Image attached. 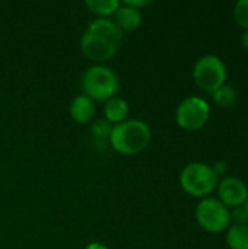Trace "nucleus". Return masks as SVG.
Masks as SVG:
<instances>
[{
  "mask_svg": "<svg viewBox=\"0 0 248 249\" xmlns=\"http://www.w3.org/2000/svg\"><path fill=\"white\" fill-rule=\"evenodd\" d=\"M152 131L149 125L140 120L127 118L126 121L113 125L110 142L115 152L121 155H137L151 143Z\"/></svg>",
  "mask_w": 248,
  "mask_h": 249,
  "instance_id": "1",
  "label": "nucleus"
},
{
  "mask_svg": "<svg viewBox=\"0 0 248 249\" xmlns=\"http://www.w3.org/2000/svg\"><path fill=\"white\" fill-rule=\"evenodd\" d=\"M82 89L83 95L91 98L94 102H105L115 96L118 90V77L113 69L95 64L83 73Z\"/></svg>",
  "mask_w": 248,
  "mask_h": 249,
  "instance_id": "2",
  "label": "nucleus"
},
{
  "mask_svg": "<svg viewBox=\"0 0 248 249\" xmlns=\"http://www.w3.org/2000/svg\"><path fill=\"white\" fill-rule=\"evenodd\" d=\"M218 182L219 177L203 162H191L180 174L181 188L193 197H206L218 187Z\"/></svg>",
  "mask_w": 248,
  "mask_h": 249,
  "instance_id": "3",
  "label": "nucleus"
},
{
  "mask_svg": "<svg viewBox=\"0 0 248 249\" xmlns=\"http://www.w3.org/2000/svg\"><path fill=\"white\" fill-rule=\"evenodd\" d=\"M193 77L196 85L208 92L213 93L227 80V66L225 63L213 54H206L200 57L193 69Z\"/></svg>",
  "mask_w": 248,
  "mask_h": 249,
  "instance_id": "4",
  "label": "nucleus"
},
{
  "mask_svg": "<svg viewBox=\"0 0 248 249\" xmlns=\"http://www.w3.org/2000/svg\"><path fill=\"white\" fill-rule=\"evenodd\" d=\"M196 220L206 232L221 233L228 229L231 213L218 198H203L196 206Z\"/></svg>",
  "mask_w": 248,
  "mask_h": 249,
  "instance_id": "5",
  "label": "nucleus"
},
{
  "mask_svg": "<svg viewBox=\"0 0 248 249\" xmlns=\"http://www.w3.org/2000/svg\"><path fill=\"white\" fill-rule=\"evenodd\" d=\"M209 104L200 96H189L183 99L175 111V121L183 130H200L209 120Z\"/></svg>",
  "mask_w": 248,
  "mask_h": 249,
  "instance_id": "6",
  "label": "nucleus"
},
{
  "mask_svg": "<svg viewBox=\"0 0 248 249\" xmlns=\"http://www.w3.org/2000/svg\"><path fill=\"white\" fill-rule=\"evenodd\" d=\"M218 200L227 207H240L248 198L247 185L237 177H225L218 182Z\"/></svg>",
  "mask_w": 248,
  "mask_h": 249,
  "instance_id": "7",
  "label": "nucleus"
},
{
  "mask_svg": "<svg viewBox=\"0 0 248 249\" xmlns=\"http://www.w3.org/2000/svg\"><path fill=\"white\" fill-rule=\"evenodd\" d=\"M80 50L86 58H89L91 61H96V63L111 60L115 55V53L118 51L110 42H107L86 31L83 32V35L80 38Z\"/></svg>",
  "mask_w": 248,
  "mask_h": 249,
  "instance_id": "8",
  "label": "nucleus"
},
{
  "mask_svg": "<svg viewBox=\"0 0 248 249\" xmlns=\"http://www.w3.org/2000/svg\"><path fill=\"white\" fill-rule=\"evenodd\" d=\"M86 32L110 42L113 47H115L117 50L121 47L123 42V31L115 25V22L110 18H96L95 20H92L88 28L85 29Z\"/></svg>",
  "mask_w": 248,
  "mask_h": 249,
  "instance_id": "9",
  "label": "nucleus"
},
{
  "mask_svg": "<svg viewBox=\"0 0 248 249\" xmlns=\"http://www.w3.org/2000/svg\"><path fill=\"white\" fill-rule=\"evenodd\" d=\"M69 112L72 120H75L79 124L91 123L95 117V102L83 93L77 95L70 102Z\"/></svg>",
  "mask_w": 248,
  "mask_h": 249,
  "instance_id": "10",
  "label": "nucleus"
},
{
  "mask_svg": "<svg viewBox=\"0 0 248 249\" xmlns=\"http://www.w3.org/2000/svg\"><path fill=\"white\" fill-rule=\"evenodd\" d=\"M130 112V107L126 99L120 96H113L108 101H105L104 105V117L110 124H120L127 120Z\"/></svg>",
  "mask_w": 248,
  "mask_h": 249,
  "instance_id": "11",
  "label": "nucleus"
},
{
  "mask_svg": "<svg viewBox=\"0 0 248 249\" xmlns=\"http://www.w3.org/2000/svg\"><path fill=\"white\" fill-rule=\"evenodd\" d=\"M115 16V25L121 31H134L142 25V12L130 7L127 4H120L117 12L114 13Z\"/></svg>",
  "mask_w": 248,
  "mask_h": 249,
  "instance_id": "12",
  "label": "nucleus"
},
{
  "mask_svg": "<svg viewBox=\"0 0 248 249\" xmlns=\"http://www.w3.org/2000/svg\"><path fill=\"white\" fill-rule=\"evenodd\" d=\"M227 244L231 249H248V226L232 225L227 232Z\"/></svg>",
  "mask_w": 248,
  "mask_h": 249,
  "instance_id": "13",
  "label": "nucleus"
},
{
  "mask_svg": "<svg viewBox=\"0 0 248 249\" xmlns=\"http://www.w3.org/2000/svg\"><path fill=\"white\" fill-rule=\"evenodd\" d=\"M118 0H86L85 6L99 18H110L120 7Z\"/></svg>",
  "mask_w": 248,
  "mask_h": 249,
  "instance_id": "14",
  "label": "nucleus"
},
{
  "mask_svg": "<svg viewBox=\"0 0 248 249\" xmlns=\"http://www.w3.org/2000/svg\"><path fill=\"white\" fill-rule=\"evenodd\" d=\"M212 96H213V101L219 107H222V108H231L232 105H235V102L238 99V92L231 85H222L218 90H215L212 93Z\"/></svg>",
  "mask_w": 248,
  "mask_h": 249,
  "instance_id": "15",
  "label": "nucleus"
},
{
  "mask_svg": "<svg viewBox=\"0 0 248 249\" xmlns=\"http://www.w3.org/2000/svg\"><path fill=\"white\" fill-rule=\"evenodd\" d=\"M234 18L240 26L248 29V0H240L235 3Z\"/></svg>",
  "mask_w": 248,
  "mask_h": 249,
  "instance_id": "16",
  "label": "nucleus"
},
{
  "mask_svg": "<svg viewBox=\"0 0 248 249\" xmlns=\"http://www.w3.org/2000/svg\"><path fill=\"white\" fill-rule=\"evenodd\" d=\"M235 219V225H246L248 226V198L246 200V203L240 207H237L234 210V213L231 214V219Z\"/></svg>",
  "mask_w": 248,
  "mask_h": 249,
  "instance_id": "17",
  "label": "nucleus"
},
{
  "mask_svg": "<svg viewBox=\"0 0 248 249\" xmlns=\"http://www.w3.org/2000/svg\"><path fill=\"white\" fill-rule=\"evenodd\" d=\"M111 128L113 125L107 121V120H102V121H96L92 127V131L96 137H110V133H111Z\"/></svg>",
  "mask_w": 248,
  "mask_h": 249,
  "instance_id": "18",
  "label": "nucleus"
},
{
  "mask_svg": "<svg viewBox=\"0 0 248 249\" xmlns=\"http://www.w3.org/2000/svg\"><path fill=\"white\" fill-rule=\"evenodd\" d=\"M152 1H149V0H124V4H127V6H130V7H134V9H137V10H140L142 7H146V6H149Z\"/></svg>",
  "mask_w": 248,
  "mask_h": 249,
  "instance_id": "19",
  "label": "nucleus"
},
{
  "mask_svg": "<svg viewBox=\"0 0 248 249\" xmlns=\"http://www.w3.org/2000/svg\"><path fill=\"white\" fill-rule=\"evenodd\" d=\"M212 169H213V172H215L218 177H221V175L227 174L228 166H227V163H225L224 160H218V162H215V165L212 166Z\"/></svg>",
  "mask_w": 248,
  "mask_h": 249,
  "instance_id": "20",
  "label": "nucleus"
},
{
  "mask_svg": "<svg viewBox=\"0 0 248 249\" xmlns=\"http://www.w3.org/2000/svg\"><path fill=\"white\" fill-rule=\"evenodd\" d=\"M85 249H108V247L104 245L102 242H91L85 247Z\"/></svg>",
  "mask_w": 248,
  "mask_h": 249,
  "instance_id": "21",
  "label": "nucleus"
},
{
  "mask_svg": "<svg viewBox=\"0 0 248 249\" xmlns=\"http://www.w3.org/2000/svg\"><path fill=\"white\" fill-rule=\"evenodd\" d=\"M241 44H243V47L248 51V29H246L243 32V35H241Z\"/></svg>",
  "mask_w": 248,
  "mask_h": 249,
  "instance_id": "22",
  "label": "nucleus"
}]
</instances>
